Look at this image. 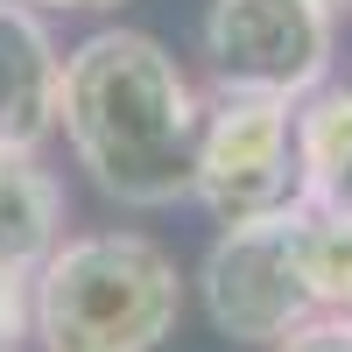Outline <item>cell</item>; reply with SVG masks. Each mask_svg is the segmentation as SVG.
Segmentation results:
<instances>
[{"label":"cell","mask_w":352,"mask_h":352,"mask_svg":"<svg viewBox=\"0 0 352 352\" xmlns=\"http://www.w3.org/2000/svg\"><path fill=\"white\" fill-rule=\"evenodd\" d=\"M56 99H64V56H56L50 28L0 0V148L36 155L56 134Z\"/></svg>","instance_id":"obj_6"},{"label":"cell","mask_w":352,"mask_h":352,"mask_svg":"<svg viewBox=\"0 0 352 352\" xmlns=\"http://www.w3.org/2000/svg\"><path fill=\"white\" fill-rule=\"evenodd\" d=\"M56 240H64V190H56V176L36 155L0 148V275H36Z\"/></svg>","instance_id":"obj_8"},{"label":"cell","mask_w":352,"mask_h":352,"mask_svg":"<svg viewBox=\"0 0 352 352\" xmlns=\"http://www.w3.org/2000/svg\"><path fill=\"white\" fill-rule=\"evenodd\" d=\"M289 261L310 296V317H352V219L303 212L289 219Z\"/></svg>","instance_id":"obj_9"},{"label":"cell","mask_w":352,"mask_h":352,"mask_svg":"<svg viewBox=\"0 0 352 352\" xmlns=\"http://www.w3.org/2000/svg\"><path fill=\"white\" fill-rule=\"evenodd\" d=\"M289 219H261V226H226L212 254H204V310L232 345H275L296 324H310V296L296 282V261H289Z\"/></svg>","instance_id":"obj_5"},{"label":"cell","mask_w":352,"mask_h":352,"mask_svg":"<svg viewBox=\"0 0 352 352\" xmlns=\"http://www.w3.org/2000/svg\"><path fill=\"white\" fill-rule=\"evenodd\" d=\"M268 352H352V317H310L289 338H275Z\"/></svg>","instance_id":"obj_10"},{"label":"cell","mask_w":352,"mask_h":352,"mask_svg":"<svg viewBox=\"0 0 352 352\" xmlns=\"http://www.w3.org/2000/svg\"><path fill=\"white\" fill-rule=\"evenodd\" d=\"M324 8H338V0H324Z\"/></svg>","instance_id":"obj_13"},{"label":"cell","mask_w":352,"mask_h":352,"mask_svg":"<svg viewBox=\"0 0 352 352\" xmlns=\"http://www.w3.org/2000/svg\"><path fill=\"white\" fill-rule=\"evenodd\" d=\"M296 113V169L310 212L352 219V85H310L289 106Z\"/></svg>","instance_id":"obj_7"},{"label":"cell","mask_w":352,"mask_h":352,"mask_svg":"<svg viewBox=\"0 0 352 352\" xmlns=\"http://www.w3.org/2000/svg\"><path fill=\"white\" fill-rule=\"evenodd\" d=\"M197 120L204 106L184 64L141 28H99L64 56L56 127H64L78 169H92V184L113 204L162 212V204L190 197Z\"/></svg>","instance_id":"obj_1"},{"label":"cell","mask_w":352,"mask_h":352,"mask_svg":"<svg viewBox=\"0 0 352 352\" xmlns=\"http://www.w3.org/2000/svg\"><path fill=\"white\" fill-rule=\"evenodd\" d=\"M36 8H120V0H36Z\"/></svg>","instance_id":"obj_12"},{"label":"cell","mask_w":352,"mask_h":352,"mask_svg":"<svg viewBox=\"0 0 352 352\" xmlns=\"http://www.w3.org/2000/svg\"><path fill=\"white\" fill-rule=\"evenodd\" d=\"M0 352H14V345H0Z\"/></svg>","instance_id":"obj_14"},{"label":"cell","mask_w":352,"mask_h":352,"mask_svg":"<svg viewBox=\"0 0 352 352\" xmlns=\"http://www.w3.org/2000/svg\"><path fill=\"white\" fill-rule=\"evenodd\" d=\"M190 197H197L219 226H261V219L303 212L296 113H289V99L219 92V106H204Z\"/></svg>","instance_id":"obj_3"},{"label":"cell","mask_w":352,"mask_h":352,"mask_svg":"<svg viewBox=\"0 0 352 352\" xmlns=\"http://www.w3.org/2000/svg\"><path fill=\"white\" fill-rule=\"evenodd\" d=\"M204 64L219 92L289 99L331 78V8L324 0H212Z\"/></svg>","instance_id":"obj_4"},{"label":"cell","mask_w":352,"mask_h":352,"mask_svg":"<svg viewBox=\"0 0 352 352\" xmlns=\"http://www.w3.org/2000/svg\"><path fill=\"white\" fill-rule=\"evenodd\" d=\"M28 296H36V275H0V345L28 338Z\"/></svg>","instance_id":"obj_11"},{"label":"cell","mask_w":352,"mask_h":352,"mask_svg":"<svg viewBox=\"0 0 352 352\" xmlns=\"http://www.w3.org/2000/svg\"><path fill=\"white\" fill-rule=\"evenodd\" d=\"M184 317V275L148 232H78L36 268L28 331L43 352H155Z\"/></svg>","instance_id":"obj_2"}]
</instances>
